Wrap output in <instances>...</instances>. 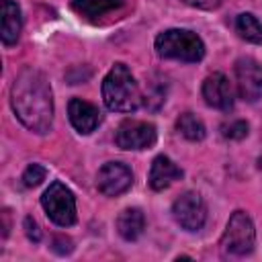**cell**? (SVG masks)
<instances>
[{"label":"cell","mask_w":262,"mask_h":262,"mask_svg":"<svg viewBox=\"0 0 262 262\" xmlns=\"http://www.w3.org/2000/svg\"><path fill=\"white\" fill-rule=\"evenodd\" d=\"M10 104L16 119L31 131L43 135L53 123V94L45 74L37 68H23L10 88Z\"/></svg>","instance_id":"6da1fadb"},{"label":"cell","mask_w":262,"mask_h":262,"mask_svg":"<svg viewBox=\"0 0 262 262\" xmlns=\"http://www.w3.org/2000/svg\"><path fill=\"white\" fill-rule=\"evenodd\" d=\"M102 100L108 111L131 113L139 106L141 94L135 78L125 63H115L102 80Z\"/></svg>","instance_id":"7a4b0ae2"},{"label":"cell","mask_w":262,"mask_h":262,"mask_svg":"<svg viewBox=\"0 0 262 262\" xmlns=\"http://www.w3.org/2000/svg\"><path fill=\"white\" fill-rule=\"evenodd\" d=\"M156 51L160 57L178 61H201L205 55L203 39L186 29H168L156 37Z\"/></svg>","instance_id":"3957f363"},{"label":"cell","mask_w":262,"mask_h":262,"mask_svg":"<svg viewBox=\"0 0 262 262\" xmlns=\"http://www.w3.org/2000/svg\"><path fill=\"white\" fill-rule=\"evenodd\" d=\"M256 229L246 211H235L221 235V248L229 256H246L254 250Z\"/></svg>","instance_id":"277c9868"},{"label":"cell","mask_w":262,"mask_h":262,"mask_svg":"<svg viewBox=\"0 0 262 262\" xmlns=\"http://www.w3.org/2000/svg\"><path fill=\"white\" fill-rule=\"evenodd\" d=\"M41 207L45 215L59 227H70L76 223V199L74 192L59 180L51 182L41 196Z\"/></svg>","instance_id":"5b68a950"},{"label":"cell","mask_w":262,"mask_h":262,"mask_svg":"<svg viewBox=\"0 0 262 262\" xmlns=\"http://www.w3.org/2000/svg\"><path fill=\"white\" fill-rule=\"evenodd\" d=\"M172 217L174 221L186 229V231H196L205 225L207 221V205L199 192H184L180 194L174 205H172Z\"/></svg>","instance_id":"8992f818"},{"label":"cell","mask_w":262,"mask_h":262,"mask_svg":"<svg viewBox=\"0 0 262 262\" xmlns=\"http://www.w3.org/2000/svg\"><path fill=\"white\" fill-rule=\"evenodd\" d=\"M156 127L137 119H125L115 133V141L121 149H147L156 143Z\"/></svg>","instance_id":"52a82bcc"},{"label":"cell","mask_w":262,"mask_h":262,"mask_svg":"<svg viewBox=\"0 0 262 262\" xmlns=\"http://www.w3.org/2000/svg\"><path fill=\"white\" fill-rule=\"evenodd\" d=\"M237 92L244 100L256 102L262 98V66L252 57H239L235 61Z\"/></svg>","instance_id":"ba28073f"},{"label":"cell","mask_w":262,"mask_h":262,"mask_svg":"<svg viewBox=\"0 0 262 262\" xmlns=\"http://www.w3.org/2000/svg\"><path fill=\"white\" fill-rule=\"evenodd\" d=\"M133 184L131 170L121 162H106L96 176V186L104 196H119Z\"/></svg>","instance_id":"9c48e42d"},{"label":"cell","mask_w":262,"mask_h":262,"mask_svg":"<svg viewBox=\"0 0 262 262\" xmlns=\"http://www.w3.org/2000/svg\"><path fill=\"white\" fill-rule=\"evenodd\" d=\"M203 98L213 108L229 111L233 106V88L223 74L215 72L203 82Z\"/></svg>","instance_id":"30bf717a"},{"label":"cell","mask_w":262,"mask_h":262,"mask_svg":"<svg viewBox=\"0 0 262 262\" xmlns=\"http://www.w3.org/2000/svg\"><path fill=\"white\" fill-rule=\"evenodd\" d=\"M68 115H70V123L74 125V129L78 133H84V135L92 133L100 125V111L92 102H86L82 98L70 100Z\"/></svg>","instance_id":"8fae6325"},{"label":"cell","mask_w":262,"mask_h":262,"mask_svg":"<svg viewBox=\"0 0 262 262\" xmlns=\"http://www.w3.org/2000/svg\"><path fill=\"white\" fill-rule=\"evenodd\" d=\"M182 178V170L168 158V156H158L151 162V170H149V186L154 190H164L168 188L172 182Z\"/></svg>","instance_id":"7c38bea8"},{"label":"cell","mask_w":262,"mask_h":262,"mask_svg":"<svg viewBox=\"0 0 262 262\" xmlns=\"http://www.w3.org/2000/svg\"><path fill=\"white\" fill-rule=\"evenodd\" d=\"M20 29H23V14L18 4L12 0H2V33H0L2 43L6 47L14 45L18 41Z\"/></svg>","instance_id":"4fadbf2b"},{"label":"cell","mask_w":262,"mask_h":262,"mask_svg":"<svg viewBox=\"0 0 262 262\" xmlns=\"http://www.w3.org/2000/svg\"><path fill=\"white\" fill-rule=\"evenodd\" d=\"M143 227H145V215L137 207H129L121 211V215L117 217V231L127 242H135L143 233Z\"/></svg>","instance_id":"5bb4252c"},{"label":"cell","mask_w":262,"mask_h":262,"mask_svg":"<svg viewBox=\"0 0 262 262\" xmlns=\"http://www.w3.org/2000/svg\"><path fill=\"white\" fill-rule=\"evenodd\" d=\"M125 0H72V10L84 18H98L123 6Z\"/></svg>","instance_id":"9a60e30c"},{"label":"cell","mask_w":262,"mask_h":262,"mask_svg":"<svg viewBox=\"0 0 262 262\" xmlns=\"http://www.w3.org/2000/svg\"><path fill=\"white\" fill-rule=\"evenodd\" d=\"M235 31L242 39H246L250 43H256V45L262 43V23L250 12H242L235 18Z\"/></svg>","instance_id":"2e32d148"},{"label":"cell","mask_w":262,"mask_h":262,"mask_svg":"<svg viewBox=\"0 0 262 262\" xmlns=\"http://www.w3.org/2000/svg\"><path fill=\"white\" fill-rule=\"evenodd\" d=\"M176 131L182 137H186L188 141H201L205 137V133H207L203 121L194 113H182L176 119Z\"/></svg>","instance_id":"e0dca14e"},{"label":"cell","mask_w":262,"mask_h":262,"mask_svg":"<svg viewBox=\"0 0 262 262\" xmlns=\"http://www.w3.org/2000/svg\"><path fill=\"white\" fill-rule=\"evenodd\" d=\"M166 100V84L162 80H151L147 82V92H145V106L149 108H160Z\"/></svg>","instance_id":"ac0fdd59"},{"label":"cell","mask_w":262,"mask_h":262,"mask_svg":"<svg viewBox=\"0 0 262 262\" xmlns=\"http://www.w3.org/2000/svg\"><path fill=\"white\" fill-rule=\"evenodd\" d=\"M221 135H223L225 139H233V141L244 139V137L248 135V123H246V121H242V119L229 121V123L221 125Z\"/></svg>","instance_id":"d6986e66"},{"label":"cell","mask_w":262,"mask_h":262,"mask_svg":"<svg viewBox=\"0 0 262 262\" xmlns=\"http://www.w3.org/2000/svg\"><path fill=\"white\" fill-rule=\"evenodd\" d=\"M45 176H47V170L41 164H29L27 170L23 172V184L29 186V188H33V186L41 184L45 180Z\"/></svg>","instance_id":"ffe728a7"},{"label":"cell","mask_w":262,"mask_h":262,"mask_svg":"<svg viewBox=\"0 0 262 262\" xmlns=\"http://www.w3.org/2000/svg\"><path fill=\"white\" fill-rule=\"evenodd\" d=\"M53 252H57V254H70L72 250H74V246H72V239L70 237H66V235H55L53 237Z\"/></svg>","instance_id":"44dd1931"},{"label":"cell","mask_w":262,"mask_h":262,"mask_svg":"<svg viewBox=\"0 0 262 262\" xmlns=\"http://www.w3.org/2000/svg\"><path fill=\"white\" fill-rule=\"evenodd\" d=\"M25 233L31 242H39L41 239V231H39V225L33 217H25Z\"/></svg>","instance_id":"7402d4cb"},{"label":"cell","mask_w":262,"mask_h":262,"mask_svg":"<svg viewBox=\"0 0 262 262\" xmlns=\"http://www.w3.org/2000/svg\"><path fill=\"white\" fill-rule=\"evenodd\" d=\"M184 4L188 6H194V8H203V10H213L217 6H221L223 0H182Z\"/></svg>","instance_id":"603a6c76"},{"label":"cell","mask_w":262,"mask_h":262,"mask_svg":"<svg viewBox=\"0 0 262 262\" xmlns=\"http://www.w3.org/2000/svg\"><path fill=\"white\" fill-rule=\"evenodd\" d=\"M260 168H262V158H260Z\"/></svg>","instance_id":"cb8c5ba5"}]
</instances>
